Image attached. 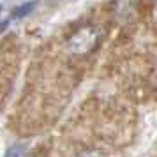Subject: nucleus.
I'll list each match as a JSON object with an SVG mask.
<instances>
[{
    "mask_svg": "<svg viewBox=\"0 0 157 157\" xmlns=\"http://www.w3.org/2000/svg\"><path fill=\"white\" fill-rule=\"evenodd\" d=\"M6 157H27V145L25 143H14L6 152Z\"/></svg>",
    "mask_w": 157,
    "mask_h": 157,
    "instance_id": "f03ea898",
    "label": "nucleus"
},
{
    "mask_svg": "<svg viewBox=\"0 0 157 157\" xmlns=\"http://www.w3.org/2000/svg\"><path fill=\"white\" fill-rule=\"evenodd\" d=\"M78 157H106V155L102 152H99V150H86L83 154H79Z\"/></svg>",
    "mask_w": 157,
    "mask_h": 157,
    "instance_id": "7ed1b4c3",
    "label": "nucleus"
},
{
    "mask_svg": "<svg viewBox=\"0 0 157 157\" xmlns=\"http://www.w3.org/2000/svg\"><path fill=\"white\" fill-rule=\"evenodd\" d=\"M99 43V30L97 27L86 25L76 30L71 36V39L67 41V50L71 53L81 55V53H88V51L95 48V44Z\"/></svg>",
    "mask_w": 157,
    "mask_h": 157,
    "instance_id": "f257e3e1",
    "label": "nucleus"
}]
</instances>
